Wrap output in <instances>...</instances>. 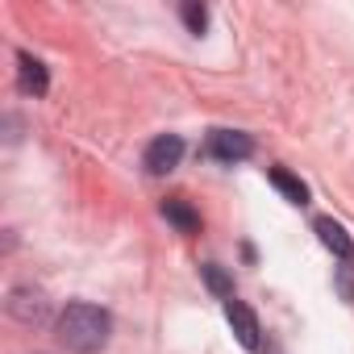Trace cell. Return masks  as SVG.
Instances as JSON below:
<instances>
[{
  "label": "cell",
  "mask_w": 354,
  "mask_h": 354,
  "mask_svg": "<svg viewBox=\"0 0 354 354\" xmlns=\"http://www.w3.org/2000/svg\"><path fill=\"white\" fill-rule=\"evenodd\" d=\"M313 230H317L321 246H325V250H333V259H342V263H346V259H354V238L346 234V225H337L333 217H317V225H313Z\"/></svg>",
  "instance_id": "obj_7"
},
{
  "label": "cell",
  "mask_w": 354,
  "mask_h": 354,
  "mask_svg": "<svg viewBox=\"0 0 354 354\" xmlns=\"http://www.w3.org/2000/svg\"><path fill=\"white\" fill-rule=\"evenodd\" d=\"M201 279H205V288H209L217 300H234V279H230L217 263H205V267H201Z\"/></svg>",
  "instance_id": "obj_10"
},
{
  "label": "cell",
  "mask_w": 354,
  "mask_h": 354,
  "mask_svg": "<svg viewBox=\"0 0 354 354\" xmlns=\"http://www.w3.org/2000/svg\"><path fill=\"white\" fill-rule=\"evenodd\" d=\"M17 84H21V92H26V96H34V100H42V96H46V88H50L46 67H42L30 50H21V55H17Z\"/></svg>",
  "instance_id": "obj_6"
},
{
  "label": "cell",
  "mask_w": 354,
  "mask_h": 354,
  "mask_svg": "<svg viewBox=\"0 0 354 354\" xmlns=\"http://www.w3.org/2000/svg\"><path fill=\"white\" fill-rule=\"evenodd\" d=\"M162 217H167V225H175L180 234H201V213L188 201H180V196L162 201Z\"/></svg>",
  "instance_id": "obj_9"
},
{
  "label": "cell",
  "mask_w": 354,
  "mask_h": 354,
  "mask_svg": "<svg viewBox=\"0 0 354 354\" xmlns=\"http://www.w3.org/2000/svg\"><path fill=\"white\" fill-rule=\"evenodd\" d=\"M333 292H337L346 304H354V259H346V263L333 271Z\"/></svg>",
  "instance_id": "obj_12"
},
{
  "label": "cell",
  "mask_w": 354,
  "mask_h": 354,
  "mask_svg": "<svg viewBox=\"0 0 354 354\" xmlns=\"http://www.w3.org/2000/svg\"><path fill=\"white\" fill-rule=\"evenodd\" d=\"M5 313H9L13 321H21V325H46V317H50V300H46V292H42V288L21 283V288H13V292H9Z\"/></svg>",
  "instance_id": "obj_2"
},
{
  "label": "cell",
  "mask_w": 354,
  "mask_h": 354,
  "mask_svg": "<svg viewBox=\"0 0 354 354\" xmlns=\"http://www.w3.org/2000/svg\"><path fill=\"white\" fill-rule=\"evenodd\" d=\"M205 154L217 158V162H230V167H234V162H246V158L254 154V138L242 133V129H213Z\"/></svg>",
  "instance_id": "obj_3"
},
{
  "label": "cell",
  "mask_w": 354,
  "mask_h": 354,
  "mask_svg": "<svg viewBox=\"0 0 354 354\" xmlns=\"http://www.w3.org/2000/svg\"><path fill=\"white\" fill-rule=\"evenodd\" d=\"M180 17H184V26H188V30H192L196 38H201V34L209 30V9L201 5V0H188V5L180 9Z\"/></svg>",
  "instance_id": "obj_11"
},
{
  "label": "cell",
  "mask_w": 354,
  "mask_h": 354,
  "mask_svg": "<svg viewBox=\"0 0 354 354\" xmlns=\"http://www.w3.org/2000/svg\"><path fill=\"white\" fill-rule=\"evenodd\" d=\"M225 321H230V329H234V337H238V346L242 350H259L263 346V329H259V317H254V308L250 304H242V300H225Z\"/></svg>",
  "instance_id": "obj_5"
},
{
  "label": "cell",
  "mask_w": 354,
  "mask_h": 354,
  "mask_svg": "<svg viewBox=\"0 0 354 354\" xmlns=\"http://www.w3.org/2000/svg\"><path fill=\"white\" fill-rule=\"evenodd\" d=\"M55 337L59 346H67L71 354H96L109 346L113 337V317L100 308V304H88V300H75L59 313L55 321Z\"/></svg>",
  "instance_id": "obj_1"
},
{
  "label": "cell",
  "mask_w": 354,
  "mask_h": 354,
  "mask_svg": "<svg viewBox=\"0 0 354 354\" xmlns=\"http://www.w3.org/2000/svg\"><path fill=\"white\" fill-rule=\"evenodd\" d=\"M267 180H271V188H275L288 205H296V209L308 205V184L300 180V175H292V171H283V167H271V171H267Z\"/></svg>",
  "instance_id": "obj_8"
},
{
  "label": "cell",
  "mask_w": 354,
  "mask_h": 354,
  "mask_svg": "<svg viewBox=\"0 0 354 354\" xmlns=\"http://www.w3.org/2000/svg\"><path fill=\"white\" fill-rule=\"evenodd\" d=\"M180 158H184V138H180V133H158V138L146 146L142 167H146L150 175H171L175 167H180Z\"/></svg>",
  "instance_id": "obj_4"
}]
</instances>
